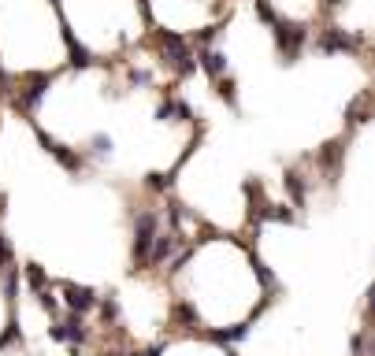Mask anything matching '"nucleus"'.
I'll list each match as a JSON object with an SVG mask.
<instances>
[{
  "label": "nucleus",
  "instance_id": "nucleus-1",
  "mask_svg": "<svg viewBox=\"0 0 375 356\" xmlns=\"http://www.w3.org/2000/svg\"><path fill=\"white\" fill-rule=\"evenodd\" d=\"M160 56H163V67H171L175 75H194L197 71V60H194V52H190V41L186 38H179V34H160Z\"/></svg>",
  "mask_w": 375,
  "mask_h": 356
},
{
  "label": "nucleus",
  "instance_id": "nucleus-2",
  "mask_svg": "<svg viewBox=\"0 0 375 356\" xmlns=\"http://www.w3.org/2000/svg\"><path fill=\"white\" fill-rule=\"evenodd\" d=\"M157 230H160L157 212H141L138 219H134V245H130V252H134V263H138V268L149 263V249H152V237H157Z\"/></svg>",
  "mask_w": 375,
  "mask_h": 356
},
{
  "label": "nucleus",
  "instance_id": "nucleus-3",
  "mask_svg": "<svg viewBox=\"0 0 375 356\" xmlns=\"http://www.w3.org/2000/svg\"><path fill=\"white\" fill-rule=\"evenodd\" d=\"M271 26H275L271 34H275V49H279L282 63H294L297 52H301V45L308 41V30L301 23H279V19L271 23Z\"/></svg>",
  "mask_w": 375,
  "mask_h": 356
},
{
  "label": "nucleus",
  "instance_id": "nucleus-4",
  "mask_svg": "<svg viewBox=\"0 0 375 356\" xmlns=\"http://www.w3.org/2000/svg\"><path fill=\"white\" fill-rule=\"evenodd\" d=\"M49 86H52V75H41V71H38V75H30L23 82V89L15 93L12 104L19 108V112H34V108L45 100V93H49Z\"/></svg>",
  "mask_w": 375,
  "mask_h": 356
},
{
  "label": "nucleus",
  "instance_id": "nucleus-5",
  "mask_svg": "<svg viewBox=\"0 0 375 356\" xmlns=\"http://www.w3.org/2000/svg\"><path fill=\"white\" fill-rule=\"evenodd\" d=\"M316 49L319 52H356V49H361V38L345 34L342 26H327V30L316 38Z\"/></svg>",
  "mask_w": 375,
  "mask_h": 356
},
{
  "label": "nucleus",
  "instance_id": "nucleus-6",
  "mask_svg": "<svg viewBox=\"0 0 375 356\" xmlns=\"http://www.w3.org/2000/svg\"><path fill=\"white\" fill-rule=\"evenodd\" d=\"M49 337H52V342H63V345H86L89 342V331H86V323H82V316L71 312V319L49 327Z\"/></svg>",
  "mask_w": 375,
  "mask_h": 356
},
{
  "label": "nucleus",
  "instance_id": "nucleus-7",
  "mask_svg": "<svg viewBox=\"0 0 375 356\" xmlns=\"http://www.w3.org/2000/svg\"><path fill=\"white\" fill-rule=\"evenodd\" d=\"M97 294L89 286H78V282H63V305L71 308L75 316H86L89 308H97Z\"/></svg>",
  "mask_w": 375,
  "mask_h": 356
},
{
  "label": "nucleus",
  "instance_id": "nucleus-8",
  "mask_svg": "<svg viewBox=\"0 0 375 356\" xmlns=\"http://www.w3.org/2000/svg\"><path fill=\"white\" fill-rule=\"evenodd\" d=\"M38 141H41V149L49 152V156L56 160L63 171H82V152H71L67 145L52 141V138H49V134H45V130H38Z\"/></svg>",
  "mask_w": 375,
  "mask_h": 356
},
{
  "label": "nucleus",
  "instance_id": "nucleus-9",
  "mask_svg": "<svg viewBox=\"0 0 375 356\" xmlns=\"http://www.w3.org/2000/svg\"><path fill=\"white\" fill-rule=\"evenodd\" d=\"M175 252H179V234L175 230H157L152 249H149V263H145V268H160V263H168Z\"/></svg>",
  "mask_w": 375,
  "mask_h": 356
},
{
  "label": "nucleus",
  "instance_id": "nucleus-10",
  "mask_svg": "<svg viewBox=\"0 0 375 356\" xmlns=\"http://www.w3.org/2000/svg\"><path fill=\"white\" fill-rule=\"evenodd\" d=\"M194 60H197V67L205 71V75L212 78V82L227 75V56H223V52H219V49H201Z\"/></svg>",
  "mask_w": 375,
  "mask_h": 356
},
{
  "label": "nucleus",
  "instance_id": "nucleus-11",
  "mask_svg": "<svg viewBox=\"0 0 375 356\" xmlns=\"http://www.w3.org/2000/svg\"><path fill=\"white\" fill-rule=\"evenodd\" d=\"M63 45H67V52H71V67H93V56H89V49L82 41H75V34H71V26L63 23Z\"/></svg>",
  "mask_w": 375,
  "mask_h": 356
},
{
  "label": "nucleus",
  "instance_id": "nucleus-12",
  "mask_svg": "<svg viewBox=\"0 0 375 356\" xmlns=\"http://www.w3.org/2000/svg\"><path fill=\"white\" fill-rule=\"evenodd\" d=\"M168 119H182V123H190L194 119V112H190V104H182V100L168 97L157 104V123H168Z\"/></svg>",
  "mask_w": 375,
  "mask_h": 356
},
{
  "label": "nucleus",
  "instance_id": "nucleus-13",
  "mask_svg": "<svg viewBox=\"0 0 375 356\" xmlns=\"http://www.w3.org/2000/svg\"><path fill=\"white\" fill-rule=\"evenodd\" d=\"M282 182H286V189H290V197H294V204H297V208L305 204L308 186H305V178H301V171H297V167H290V171H286V178H282Z\"/></svg>",
  "mask_w": 375,
  "mask_h": 356
},
{
  "label": "nucleus",
  "instance_id": "nucleus-14",
  "mask_svg": "<svg viewBox=\"0 0 375 356\" xmlns=\"http://www.w3.org/2000/svg\"><path fill=\"white\" fill-rule=\"evenodd\" d=\"M86 149H89V156H93V160H112V149H115V141L108 138V134H93Z\"/></svg>",
  "mask_w": 375,
  "mask_h": 356
},
{
  "label": "nucleus",
  "instance_id": "nucleus-15",
  "mask_svg": "<svg viewBox=\"0 0 375 356\" xmlns=\"http://www.w3.org/2000/svg\"><path fill=\"white\" fill-rule=\"evenodd\" d=\"M245 334H249V323H238V327H231V331H208V337L219 342V345H234V342H242Z\"/></svg>",
  "mask_w": 375,
  "mask_h": 356
},
{
  "label": "nucleus",
  "instance_id": "nucleus-16",
  "mask_svg": "<svg viewBox=\"0 0 375 356\" xmlns=\"http://www.w3.org/2000/svg\"><path fill=\"white\" fill-rule=\"evenodd\" d=\"M234 89H238V86H234V78H231V75L216 78V97H219V100H227V104H231L234 112H238V93H234Z\"/></svg>",
  "mask_w": 375,
  "mask_h": 356
},
{
  "label": "nucleus",
  "instance_id": "nucleus-17",
  "mask_svg": "<svg viewBox=\"0 0 375 356\" xmlns=\"http://www.w3.org/2000/svg\"><path fill=\"white\" fill-rule=\"evenodd\" d=\"M249 263H253V271H257V278L264 282V289H268V294H271V289H275L279 282H275V275H271V271H268V263H264V260L257 257V252H249Z\"/></svg>",
  "mask_w": 375,
  "mask_h": 356
},
{
  "label": "nucleus",
  "instance_id": "nucleus-18",
  "mask_svg": "<svg viewBox=\"0 0 375 356\" xmlns=\"http://www.w3.org/2000/svg\"><path fill=\"white\" fill-rule=\"evenodd\" d=\"M0 275H4V300L15 305V294H19V268H8V271H0Z\"/></svg>",
  "mask_w": 375,
  "mask_h": 356
},
{
  "label": "nucleus",
  "instance_id": "nucleus-19",
  "mask_svg": "<svg viewBox=\"0 0 375 356\" xmlns=\"http://www.w3.org/2000/svg\"><path fill=\"white\" fill-rule=\"evenodd\" d=\"M97 305H100V319H104V323L112 327L115 319H119V300H115V294H108L104 300H97Z\"/></svg>",
  "mask_w": 375,
  "mask_h": 356
},
{
  "label": "nucleus",
  "instance_id": "nucleus-20",
  "mask_svg": "<svg viewBox=\"0 0 375 356\" xmlns=\"http://www.w3.org/2000/svg\"><path fill=\"white\" fill-rule=\"evenodd\" d=\"M26 278H30V286L38 289V294L49 286V278H45V268H41V263H26Z\"/></svg>",
  "mask_w": 375,
  "mask_h": 356
},
{
  "label": "nucleus",
  "instance_id": "nucleus-21",
  "mask_svg": "<svg viewBox=\"0 0 375 356\" xmlns=\"http://www.w3.org/2000/svg\"><path fill=\"white\" fill-rule=\"evenodd\" d=\"M145 186H149L152 193H163V189L175 186V171H168V175H149V182H145Z\"/></svg>",
  "mask_w": 375,
  "mask_h": 356
},
{
  "label": "nucleus",
  "instance_id": "nucleus-22",
  "mask_svg": "<svg viewBox=\"0 0 375 356\" xmlns=\"http://www.w3.org/2000/svg\"><path fill=\"white\" fill-rule=\"evenodd\" d=\"M12 260H15V249H12V241H8L4 234H0V271L12 268Z\"/></svg>",
  "mask_w": 375,
  "mask_h": 356
},
{
  "label": "nucleus",
  "instance_id": "nucleus-23",
  "mask_svg": "<svg viewBox=\"0 0 375 356\" xmlns=\"http://www.w3.org/2000/svg\"><path fill=\"white\" fill-rule=\"evenodd\" d=\"M253 8H257V15H260V23H275V12H271V4L268 0H253Z\"/></svg>",
  "mask_w": 375,
  "mask_h": 356
},
{
  "label": "nucleus",
  "instance_id": "nucleus-24",
  "mask_svg": "<svg viewBox=\"0 0 375 356\" xmlns=\"http://www.w3.org/2000/svg\"><path fill=\"white\" fill-rule=\"evenodd\" d=\"M175 316L182 319V323H190V327H197V323H201V319H197V312H194L190 305H179V308H175Z\"/></svg>",
  "mask_w": 375,
  "mask_h": 356
},
{
  "label": "nucleus",
  "instance_id": "nucleus-25",
  "mask_svg": "<svg viewBox=\"0 0 375 356\" xmlns=\"http://www.w3.org/2000/svg\"><path fill=\"white\" fill-rule=\"evenodd\" d=\"M15 337H19V323L12 319V323H8V331H4V337H0V349H8V345H12Z\"/></svg>",
  "mask_w": 375,
  "mask_h": 356
},
{
  "label": "nucleus",
  "instance_id": "nucleus-26",
  "mask_svg": "<svg viewBox=\"0 0 375 356\" xmlns=\"http://www.w3.org/2000/svg\"><path fill=\"white\" fill-rule=\"evenodd\" d=\"M126 78H130V86H149V75H145V71H138V67H130V71H126Z\"/></svg>",
  "mask_w": 375,
  "mask_h": 356
},
{
  "label": "nucleus",
  "instance_id": "nucleus-27",
  "mask_svg": "<svg viewBox=\"0 0 375 356\" xmlns=\"http://www.w3.org/2000/svg\"><path fill=\"white\" fill-rule=\"evenodd\" d=\"M41 308H45V312H56V308H60V305H56V297H52L49 289H41Z\"/></svg>",
  "mask_w": 375,
  "mask_h": 356
},
{
  "label": "nucleus",
  "instance_id": "nucleus-28",
  "mask_svg": "<svg viewBox=\"0 0 375 356\" xmlns=\"http://www.w3.org/2000/svg\"><path fill=\"white\" fill-rule=\"evenodd\" d=\"M338 4H342V0H323V8H338Z\"/></svg>",
  "mask_w": 375,
  "mask_h": 356
},
{
  "label": "nucleus",
  "instance_id": "nucleus-29",
  "mask_svg": "<svg viewBox=\"0 0 375 356\" xmlns=\"http://www.w3.org/2000/svg\"><path fill=\"white\" fill-rule=\"evenodd\" d=\"M52 8H56V12H60V0H52Z\"/></svg>",
  "mask_w": 375,
  "mask_h": 356
}]
</instances>
